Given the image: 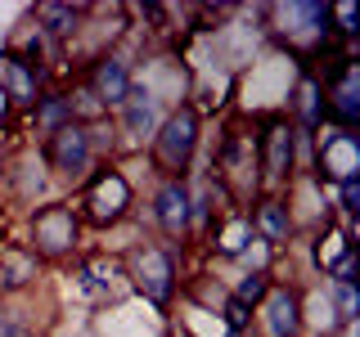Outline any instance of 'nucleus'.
Returning a JSON list of instances; mask_svg holds the SVG:
<instances>
[{
  "label": "nucleus",
  "mask_w": 360,
  "mask_h": 337,
  "mask_svg": "<svg viewBox=\"0 0 360 337\" xmlns=\"http://www.w3.org/2000/svg\"><path fill=\"white\" fill-rule=\"evenodd\" d=\"M194 144H198V112L194 108H180L167 117L162 135H158V162H162V171H185L189 157H194Z\"/></svg>",
  "instance_id": "obj_1"
},
{
  "label": "nucleus",
  "mask_w": 360,
  "mask_h": 337,
  "mask_svg": "<svg viewBox=\"0 0 360 337\" xmlns=\"http://www.w3.org/2000/svg\"><path fill=\"white\" fill-rule=\"evenodd\" d=\"M90 153H95V144H90V135L82 126H59L50 135V162H54V171H68V176H77V171H86V162H90Z\"/></svg>",
  "instance_id": "obj_2"
},
{
  "label": "nucleus",
  "mask_w": 360,
  "mask_h": 337,
  "mask_svg": "<svg viewBox=\"0 0 360 337\" xmlns=\"http://www.w3.org/2000/svg\"><path fill=\"white\" fill-rule=\"evenodd\" d=\"M127 202H131V189H127V180H122L117 171L99 176L95 185L86 189V207H90V216H95V220H117Z\"/></svg>",
  "instance_id": "obj_3"
},
{
  "label": "nucleus",
  "mask_w": 360,
  "mask_h": 337,
  "mask_svg": "<svg viewBox=\"0 0 360 337\" xmlns=\"http://www.w3.org/2000/svg\"><path fill=\"white\" fill-rule=\"evenodd\" d=\"M72 234H77V225H72V211L68 207H45L37 216V243L45 252H68Z\"/></svg>",
  "instance_id": "obj_4"
},
{
  "label": "nucleus",
  "mask_w": 360,
  "mask_h": 337,
  "mask_svg": "<svg viewBox=\"0 0 360 337\" xmlns=\"http://www.w3.org/2000/svg\"><path fill=\"white\" fill-rule=\"evenodd\" d=\"M158 225H162L167 234L189 230V198H185L180 185H162V194H158Z\"/></svg>",
  "instance_id": "obj_5"
},
{
  "label": "nucleus",
  "mask_w": 360,
  "mask_h": 337,
  "mask_svg": "<svg viewBox=\"0 0 360 337\" xmlns=\"http://www.w3.org/2000/svg\"><path fill=\"white\" fill-rule=\"evenodd\" d=\"M140 288L149 292L153 301H167V292H172V261H167L162 252H144V261H140Z\"/></svg>",
  "instance_id": "obj_6"
},
{
  "label": "nucleus",
  "mask_w": 360,
  "mask_h": 337,
  "mask_svg": "<svg viewBox=\"0 0 360 337\" xmlns=\"http://www.w3.org/2000/svg\"><path fill=\"white\" fill-rule=\"evenodd\" d=\"M0 81H5V90L18 99V104H37V77H32V67L22 59H0Z\"/></svg>",
  "instance_id": "obj_7"
},
{
  "label": "nucleus",
  "mask_w": 360,
  "mask_h": 337,
  "mask_svg": "<svg viewBox=\"0 0 360 337\" xmlns=\"http://www.w3.org/2000/svg\"><path fill=\"white\" fill-rule=\"evenodd\" d=\"M266 324H270V333L275 337H292L297 333V297L292 292H270V301H266Z\"/></svg>",
  "instance_id": "obj_8"
},
{
  "label": "nucleus",
  "mask_w": 360,
  "mask_h": 337,
  "mask_svg": "<svg viewBox=\"0 0 360 337\" xmlns=\"http://www.w3.org/2000/svg\"><path fill=\"white\" fill-rule=\"evenodd\" d=\"M95 90H99L95 99H104V104H122V99L131 95V77H127V67H122L117 59L99 63V72H95Z\"/></svg>",
  "instance_id": "obj_9"
},
{
  "label": "nucleus",
  "mask_w": 360,
  "mask_h": 337,
  "mask_svg": "<svg viewBox=\"0 0 360 337\" xmlns=\"http://www.w3.org/2000/svg\"><path fill=\"white\" fill-rule=\"evenodd\" d=\"M122 108H127V131L131 135H149L153 131V99L149 95L131 90V95L122 99Z\"/></svg>",
  "instance_id": "obj_10"
},
{
  "label": "nucleus",
  "mask_w": 360,
  "mask_h": 337,
  "mask_svg": "<svg viewBox=\"0 0 360 337\" xmlns=\"http://www.w3.org/2000/svg\"><path fill=\"white\" fill-rule=\"evenodd\" d=\"M27 279H37V256L5 252V261H0V284H5V288H22Z\"/></svg>",
  "instance_id": "obj_11"
},
{
  "label": "nucleus",
  "mask_w": 360,
  "mask_h": 337,
  "mask_svg": "<svg viewBox=\"0 0 360 337\" xmlns=\"http://www.w3.org/2000/svg\"><path fill=\"white\" fill-rule=\"evenodd\" d=\"M292 162V131L288 126H275L270 131V153H266V171L270 176H284Z\"/></svg>",
  "instance_id": "obj_12"
},
{
  "label": "nucleus",
  "mask_w": 360,
  "mask_h": 337,
  "mask_svg": "<svg viewBox=\"0 0 360 337\" xmlns=\"http://www.w3.org/2000/svg\"><path fill=\"white\" fill-rule=\"evenodd\" d=\"M257 220H262V230L270 234V239H284V234H288V216H284V207H279V202H262Z\"/></svg>",
  "instance_id": "obj_13"
},
{
  "label": "nucleus",
  "mask_w": 360,
  "mask_h": 337,
  "mask_svg": "<svg viewBox=\"0 0 360 337\" xmlns=\"http://www.w3.org/2000/svg\"><path fill=\"white\" fill-rule=\"evenodd\" d=\"M41 18L50 22V32H54V37H63V32H72L77 9H68V5H41Z\"/></svg>",
  "instance_id": "obj_14"
},
{
  "label": "nucleus",
  "mask_w": 360,
  "mask_h": 337,
  "mask_svg": "<svg viewBox=\"0 0 360 337\" xmlns=\"http://www.w3.org/2000/svg\"><path fill=\"white\" fill-rule=\"evenodd\" d=\"M262 297H266V275H248V284L239 288V297H234V301L248 306V301H262Z\"/></svg>",
  "instance_id": "obj_15"
},
{
  "label": "nucleus",
  "mask_w": 360,
  "mask_h": 337,
  "mask_svg": "<svg viewBox=\"0 0 360 337\" xmlns=\"http://www.w3.org/2000/svg\"><path fill=\"white\" fill-rule=\"evenodd\" d=\"M243 243H248V225H243V220H230V230H225V243H221V247L234 256V252H243Z\"/></svg>",
  "instance_id": "obj_16"
},
{
  "label": "nucleus",
  "mask_w": 360,
  "mask_h": 337,
  "mask_svg": "<svg viewBox=\"0 0 360 337\" xmlns=\"http://www.w3.org/2000/svg\"><path fill=\"white\" fill-rule=\"evenodd\" d=\"M68 112H72V104H63V99H50V104L41 108V121H45V126H54V131H59V121L68 117Z\"/></svg>",
  "instance_id": "obj_17"
},
{
  "label": "nucleus",
  "mask_w": 360,
  "mask_h": 337,
  "mask_svg": "<svg viewBox=\"0 0 360 337\" xmlns=\"http://www.w3.org/2000/svg\"><path fill=\"white\" fill-rule=\"evenodd\" d=\"M0 337H32V329L14 319V310H0Z\"/></svg>",
  "instance_id": "obj_18"
},
{
  "label": "nucleus",
  "mask_w": 360,
  "mask_h": 337,
  "mask_svg": "<svg viewBox=\"0 0 360 337\" xmlns=\"http://www.w3.org/2000/svg\"><path fill=\"white\" fill-rule=\"evenodd\" d=\"M338 306H342L347 319L356 315V292H352V279H338Z\"/></svg>",
  "instance_id": "obj_19"
},
{
  "label": "nucleus",
  "mask_w": 360,
  "mask_h": 337,
  "mask_svg": "<svg viewBox=\"0 0 360 337\" xmlns=\"http://www.w3.org/2000/svg\"><path fill=\"white\" fill-rule=\"evenodd\" d=\"M230 324H234V329H243V324H248V306H239V301H230Z\"/></svg>",
  "instance_id": "obj_20"
}]
</instances>
